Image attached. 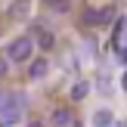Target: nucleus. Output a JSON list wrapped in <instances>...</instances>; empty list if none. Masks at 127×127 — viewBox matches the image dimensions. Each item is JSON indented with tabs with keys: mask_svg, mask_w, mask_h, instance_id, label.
I'll use <instances>...</instances> for the list:
<instances>
[{
	"mask_svg": "<svg viewBox=\"0 0 127 127\" xmlns=\"http://www.w3.org/2000/svg\"><path fill=\"white\" fill-rule=\"evenodd\" d=\"M6 68H9V59H6V56H0V78L6 74Z\"/></svg>",
	"mask_w": 127,
	"mask_h": 127,
	"instance_id": "9d476101",
	"label": "nucleus"
},
{
	"mask_svg": "<svg viewBox=\"0 0 127 127\" xmlns=\"http://www.w3.org/2000/svg\"><path fill=\"white\" fill-rule=\"evenodd\" d=\"M0 127H3V118H0Z\"/></svg>",
	"mask_w": 127,
	"mask_h": 127,
	"instance_id": "f8f14e48",
	"label": "nucleus"
},
{
	"mask_svg": "<svg viewBox=\"0 0 127 127\" xmlns=\"http://www.w3.org/2000/svg\"><path fill=\"white\" fill-rule=\"evenodd\" d=\"M93 127H115V118H112L109 109H99L96 115H93Z\"/></svg>",
	"mask_w": 127,
	"mask_h": 127,
	"instance_id": "20e7f679",
	"label": "nucleus"
},
{
	"mask_svg": "<svg viewBox=\"0 0 127 127\" xmlns=\"http://www.w3.org/2000/svg\"><path fill=\"white\" fill-rule=\"evenodd\" d=\"M12 12H16V16H25V12H28V3H16V6H12Z\"/></svg>",
	"mask_w": 127,
	"mask_h": 127,
	"instance_id": "1a4fd4ad",
	"label": "nucleus"
},
{
	"mask_svg": "<svg viewBox=\"0 0 127 127\" xmlns=\"http://www.w3.org/2000/svg\"><path fill=\"white\" fill-rule=\"evenodd\" d=\"M87 90H90V84H87V81H78V84L71 87V99H84Z\"/></svg>",
	"mask_w": 127,
	"mask_h": 127,
	"instance_id": "0eeeda50",
	"label": "nucleus"
},
{
	"mask_svg": "<svg viewBox=\"0 0 127 127\" xmlns=\"http://www.w3.org/2000/svg\"><path fill=\"white\" fill-rule=\"evenodd\" d=\"M25 115V96L22 93H0V118L3 124H16Z\"/></svg>",
	"mask_w": 127,
	"mask_h": 127,
	"instance_id": "f257e3e1",
	"label": "nucleus"
},
{
	"mask_svg": "<svg viewBox=\"0 0 127 127\" xmlns=\"http://www.w3.org/2000/svg\"><path fill=\"white\" fill-rule=\"evenodd\" d=\"M34 40L40 43V50H50V47L56 43V37H53V31H50V28H43V25H37V28H34Z\"/></svg>",
	"mask_w": 127,
	"mask_h": 127,
	"instance_id": "7ed1b4c3",
	"label": "nucleus"
},
{
	"mask_svg": "<svg viewBox=\"0 0 127 127\" xmlns=\"http://www.w3.org/2000/svg\"><path fill=\"white\" fill-rule=\"evenodd\" d=\"M53 124L56 127H68V124H71V115H68L65 109H56L53 112Z\"/></svg>",
	"mask_w": 127,
	"mask_h": 127,
	"instance_id": "423d86ee",
	"label": "nucleus"
},
{
	"mask_svg": "<svg viewBox=\"0 0 127 127\" xmlns=\"http://www.w3.org/2000/svg\"><path fill=\"white\" fill-rule=\"evenodd\" d=\"M28 74H31L34 81H37V78H43V74H47V59H34V62H31V71H28Z\"/></svg>",
	"mask_w": 127,
	"mask_h": 127,
	"instance_id": "39448f33",
	"label": "nucleus"
},
{
	"mask_svg": "<svg viewBox=\"0 0 127 127\" xmlns=\"http://www.w3.org/2000/svg\"><path fill=\"white\" fill-rule=\"evenodd\" d=\"M31 56H34V40H31V37H16V40L6 47V59L16 62V65L28 62Z\"/></svg>",
	"mask_w": 127,
	"mask_h": 127,
	"instance_id": "f03ea898",
	"label": "nucleus"
},
{
	"mask_svg": "<svg viewBox=\"0 0 127 127\" xmlns=\"http://www.w3.org/2000/svg\"><path fill=\"white\" fill-rule=\"evenodd\" d=\"M87 22H90V25H99V9H87Z\"/></svg>",
	"mask_w": 127,
	"mask_h": 127,
	"instance_id": "6e6552de",
	"label": "nucleus"
},
{
	"mask_svg": "<svg viewBox=\"0 0 127 127\" xmlns=\"http://www.w3.org/2000/svg\"><path fill=\"white\" fill-rule=\"evenodd\" d=\"M28 127H43V124H40V121H31V124H28Z\"/></svg>",
	"mask_w": 127,
	"mask_h": 127,
	"instance_id": "9b49d317",
	"label": "nucleus"
}]
</instances>
